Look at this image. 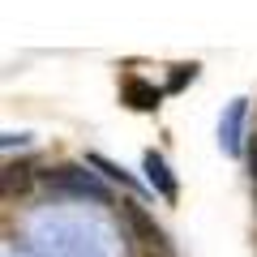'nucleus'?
<instances>
[{"instance_id":"1","label":"nucleus","mask_w":257,"mask_h":257,"mask_svg":"<svg viewBox=\"0 0 257 257\" xmlns=\"http://www.w3.org/2000/svg\"><path fill=\"white\" fill-rule=\"evenodd\" d=\"M47 189H60V193H73V197H90V202H111L107 184L99 176H90L86 167H60V172L47 176Z\"/></svg>"},{"instance_id":"2","label":"nucleus","mask_w":257,"mask_h":257,"mask_svg":"<svg viewBox=\"0 0 257 257\" xmlns=\"http://www.w3.org/2000/svg\"><path fill=\"white\" fill-rule=\"evenodd\" d=\"M124 219H128V227H133V236L142 240V248H146V253L167 257V240H163V231L155 227V219H150V214L142 210L138 202H124Z\"/></svg>"},{"instance_id":"3","label":"nucleus","mask_w":257,"mask_h":257,"mask_svg":"<svg viewBox=\"0 0 257 257\" xmlns=\"http://www.w3.org/2000/svg\"><path fill=\"white\" fill-rule=\"evenodd\" d=\"M124 99L133 103V107H138V111H155L163 94H159V90H155V86H150V82H142V77H133V82L124 86Z\"/></svg>"},{"instance_id":"4","label":"nucleus","mask_w":257,"mask_h":257,"mask_svg":"<svg viewBox=\"0 0 257 257\" xmlns=\"http://www.w3.org/2000/svg\"><path fill=\"white\" fill-rule=\"evenodd\" d=\"M146 172H150V184H159V193H163V197H176V180H172V176H167L163 159H159L155 150H150V155H146Z\"/></svg>"},{"instance_id":"5","label":"nucleus","mask_w":257,"mask_h":257,"mask_svg":"<svg viewBox=\"0 0 257 257\" xmlns=\"http://www.w3.org/2000/svg\"><path fill=\"white\" fill-rule=\"evenodd\" d=\"M30 189V167H5V193H26Z\"/></svg>"},{"instance_id":"6","label":"nucleus","mask_w":257,"mask_h":257,"mask_svg":"<svg viewBox=\"0 0 257 257\" xmlns=\"http://www.w3.org/2000/svg\"><path fill=\"white\" fill-rule=\"evenodd\" d=\"M248 167H253V180H257V138L248 142Z\"/></svg>"}]
</instances>
